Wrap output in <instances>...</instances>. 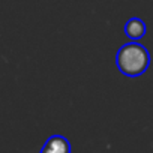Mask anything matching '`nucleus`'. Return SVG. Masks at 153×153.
<instances>
[{
    "label": "nucleus",
    "mask_w": 153,
    "mask_h": 153,
    "mask_svg": "<svg viewBox=\"0 0 153 153\" xmlns=\"http://www.w3.org/2000/svg\"><path fill=\"white\" fill-rule=\"evenodd\" d=\"M116 66L126 76H140L150 66V53L144 45L131 41L119 48L116 54Z\"/></svg>",
    "instance_id": "f257e3e1"
},
{
    "label": "nucleus",
    "mask_w": 153,
    "mask_h": 153,
    "mask_svg": "<svg viewBox=\"0 0 153 153\" xmlns=\"http://www.w3.org/2000/svg\"><path fill=\"white\" fill-rule=\"evenodd\" d=\"M146 33H147V27H146V23L141 18L132 17V18H129L126 21V24H125V35L131 41H138Z\"/></svg>",
    "instance_id": "7ed1b4c3"
},
{
    "label": "nucleus",
    "mask_w": 153,
    "mask_h": 153,
    "mask_svg": "<svg viewBox=\"0 0 153 153\" xmlns=\"http://www.w3.org/2000/svg\"><path fill=\"white\" fill-rule=\"evenodd\" d=\"M39 153H71V143L63 135H51L44 143Z\"/></svg>",
    "instance_id": "f03ea898"
}]
</instances>
